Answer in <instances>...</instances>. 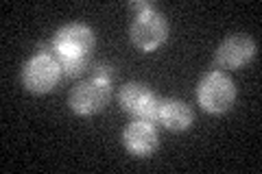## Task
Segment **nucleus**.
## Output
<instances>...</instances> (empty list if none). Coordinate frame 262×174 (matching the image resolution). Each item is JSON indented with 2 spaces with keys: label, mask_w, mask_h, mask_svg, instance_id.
Segmentation results:
<instances>
[{
  "label": "nucleus",
  "mask_w": 262,
  "mask_h": 174,
  "mask_svg": "<svg viewBox=\"0 0 262 174\" xmlns=\"http://www.w3.org/2000/svg\"><path fill=\"white\" fill-rule=\"evenodd\" d=\"M94 46H96L94 31L88 24H81V22L66 24L51 39L55 59H63V57H92Z\"/></svg>",
  "instance_id": "3"
},
{
  "label": "nucleus",
  "mask_w": 262,
  "mask_h": 174,
  "mask_svg": "<svg viewBox=\"0 0 262 174\" xmlns=\"http://www.w3.org/2000/svg\"><path fill=\"white\" fill-rule=\"evenodd\" d=\"M63 77L59 61L55 55L35 53L22 68V85L33 94H48L57 87V83Z\"/></svg>",
  "instance_id": "4"
},
{
  "label": "nucleus",
  "mask_w": 262,
  "mask_h": 174,
  "mask_svg": "<svg viewBox=\"0 0 262 174\" xmlns=\"http://www.w3.org/2000/svg\"><path fill=\"white\" fill-rule=\"evenodd\" d=\"M110 101H112V81H103L96 77H90L88 81L77 83L68 96V105L72 113L83 115V118L103 111Z\"/></svg>",
  "instance_id": "2"
},
{
  "label": "nucleus",
  "mask_w": 262,
  "mask_h": 174,
  "mask_svg": "<svg viewBox=\"0 0 262 174\" xmlns=\"http://www.w3.org/2000/svg\"><path fill=\"white\" fill-rule=\"evenodd\" d=\"M151 98H155V94L144 83H125L118 92V103L127 113H131V118H134Z\"/></svg>",
  "instance_id": "9"
},
{
  "label": "nucleus",
  "mask_w": 262,
  "mask_h": 174,
  "mask_svg": "<svg viewBox=\"0 0 262 174\" xmlns=\"http://www.w3.org/2000/svg\"><path fill=\"white\" fill-rule=\"evenodd\" d=\"M168 37V20L158 11L149 9L138 13L129 29V39L138 51L153 53L166 41Z\"/></svg>",
  "instance_id": "5"
},
{
  "label": "nucleus",
  "mask_w": 262,
  "mask_h": 174,
  "mask_svg": "<svg viewBox=\"0 0 262 174\" xmlns=\"http://www.w3.org/2000/svg\"><path fill=\"white\" fill-rule=\"evenodd\" d=\"M92 77L103 79V81H114V79H116V70H114L110 63H96Z\"/></svg>",
  "instance_id": "11"
},
{
  "label": "nucleus",
  "mask_w": 262,
  "mask_h": 174,
  "mask_svg": "<svg viewBox=\"0 0 262 174\" xmlns=\"http://www.w3.org/2000/svg\"><path fill=\"white\" fill-rule=\"evenodd\" d=\"M122 146L127 148L129 155L134 157H149L158 151L160 135L155 124L134 120L122 129Z\"/></svg>",
  "instance_id": "7"
},
{
  "label": "nucleus",
  "mask_w": 262,
  "mask_h": 174,
  "mask_svg": "<svg viewBox=\"0 0 262 174\" xmlns=\"http://www.w3.org/2000/svg\"><path fill=\"white\" fill-rule=\"evenodd\" d=\"M196 101L208 113H225L236 103V85L221 70H210L196 85Z\"/></svg>",
  "instance_id": "1"
},
{
  "label": "nucleus",
  "mask_w": 262,
  "mask_h": 174,
  "mask_svg": "<svg viewBox=\"0 0 262 174\" xmlns=\"http://www.w3.org/2000/svg\"><path fill=\"white\" fill-rule=\"evenodd\" d=\"M61 65V72L63 77H70L75 79L79 74H83L90 65V57H63V59H57Z\"/></svg>",
  "instance_id": "10"
},
{
  "label": "nucleus",
  "mask_w": 262,
  "mask_h": 174,
  "mask_svg": "<svg viewBox=\"0 0 262 174\" xmlns=\"http://www.w3.org/2000/svg\"><path fill=\"white\" fill-rule=\"evenodd\" d=\"M129 9H134L136 15L142 13V11H149V9H155V5L149 3V0H138V3H129Z\"/></svg>",
  "instance_id": "12"
},
{
  "label": "nucleus",
  "mask_w": 262,
  "mask_h": 174,
  "mask_svg": "<svg viewBox=\"0 0 262 174\" xmlns=\"http://www.w3.org/2000/svg\"><path fill=\"white\" fill-rule=\"evenodd\" d=\"M256 53L258 46L253 37H249L247 33H234V35H227L219 44L214 53V65L221 70H238L245 68L249 61H253Z\"/></svg>",
  "instance_id": "6"
},
{
  "label": "nucleus",
  "mask_w": 262,
  "mask_h": 174,
  "mask_svg": "<svg viewBox=\"0 0 262 174\" xmlns=\"http://www.w3.org/2000/svg\"><path fill=\"white\" fill-rule=\"evenodd\" d=\"M194 122V113L190 109V105H186L179 98H168V101H162V111H160V124L166 127L168 131H175V133H182L188 131Z\"/></svg>",
  "instance_id": "8"
}]
</instances>
